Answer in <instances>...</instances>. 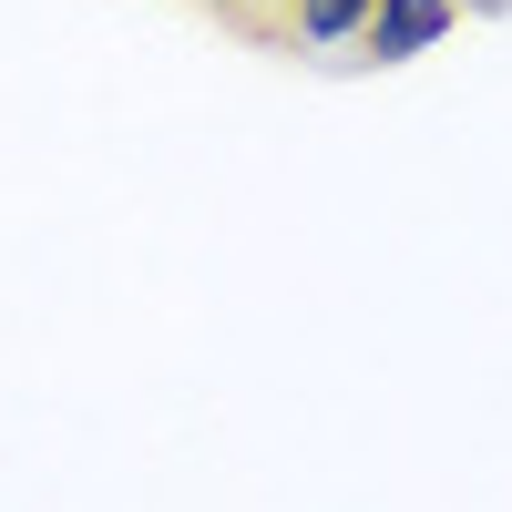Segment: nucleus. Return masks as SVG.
<instances>
[{
  "label": "nucleus",
  "mask_w": 512,
  "mask_h": 512,
  "mask_svg": "<svg viewBox=\"0 0 512 512\" xmlns=\"http://www.w3.org/2000/svg\"><path fill=\"white\" fill-rule=\"evenodd\" d=\"M205 11H226V0H205Z\"/></svg>",
  "instance_id": "20e7f679"
},
{
  "label": "nucleus",
  "mask_w": 512,
  "mask_h": 512,
  "mask_svg": "<svg viewBox=\"0 0 512 512\" xmlns=\"http://www.w3.org/2000/svg\"><path fill=\"white\" fill-rule=\"evenodd\" d=\"M461 11H472V0H379L369 11V31H359V62H420V52H441V41L461 31Z\"/></svg>",
  "instance_id": "f257e3e1"
},
{
  "label": "nucleus",
  "mask_w": 512,
  "mask_h": 512,
  "mask_svg": "<svg viewBox=\"0 0 512 512\" xmlns=\"http://www.w3.org/2000/svg\"><path fill=\"white\" fill-rule=\"evenodd\" d=\"M369 11H379V0H277L287 41H308V52H338V41H359V31H369Z\"/></svg>",
  "instance_id": "f03ea898"
},
{
  "label": "nucleus",
  "mask_w": 512,
  "mask_h": 512,
  "mask_svg": "<svg viewBox=\"0 0 512 512\" xmlns=\"http://www.w3.org/2000/svg\"><path fill=\"white\" fill-rule=\"evenodd\" d=\"M472 11H482V21H492V11H512V0H472Z\"/></svg>",
  "instance_id": "7ed1b4c3"
}]
</instances>
